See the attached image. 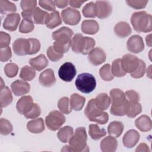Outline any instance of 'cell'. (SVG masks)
Masks as SVG:
<instances>
[{
	"mask_svg": "<svg viewBox=\"0 0 152 152\" xmlns=\"http://www.w3.org/2000/svg\"><path fill=\"white\" fill-rule=\"evenodd\" d=\"M74 34L73 31L66 27H62L53 31L52 34L55 40L53 47L59 53H66L71 45V38Z\"/></svg>",
	"mask_w": 152,
	"mask_h": 152,
	"instance_id": "obj_1",
	"label": "cell"
},
{
	"mask_svg": "<svg viewBox=\"0 0 152 152\" xmlns=\"http://www.w3.org/2000/svg\"><path fill=\"white\" fill-rule=\"evenodd\" d=\"M112 106L110 113L117 116L126 115L129 109V102L126 100L125 93L119 88H113L110 91Z\"/></svg>",
	"mask_w": 152,
	"mask_h": 152,
	"instance_id": "obj_2",
	"label": "cell"
},
{
	"mask_svg": "<svg viewBox=\"0 0 152 152\" xmlns=\"http://www.w3.org/2000/svg\"><path fill=\"white\" fill-rule=\"evenodd\" d=\"M96 45L95 40L89 37H84L81 33H77L71 40V48L73 52L83 55L88 54Z\"/></svg>",
	"mask_w": 152,
	"mask_h": 152,
	"instance_id": "obj_3",
	"label": "cell"
},
{
	"mask_svg": "<svg viewBox=\"0 0 152 152\" xmlns=\"http://www.w3.org/2000/svg\"><path fill=\"white\" fill-rule=\"evenodd\" d=\"M131 23L134 29L138 33H148L152 30L151 15L144 11L134 12L131 17Z\"/></svg>",
	"mask_w": 152,
	"mask_h": 152,
	"instance_id": "obj_4",
	"label": "cell"
},
{
	"mask_svg": "<svg viewBox=\"0 0 152 152\" xmlns=\"http://www.w3.org/2000/svg\"><path fill=\"white\" fill-rule=\"evenodd\" d=\"M84 114L90 121L103 125L108 122L109 116L107 112L99 109L96 105L94 99L88 101L84 110Z\"/></svg>",
	"mask_w": 152,
	"mask_h": 152,
	"instance_id": "obj_5",
	"label": "cell"
},
{
	"mask_svg": "<svg viewBox=\"0 0 152 152\" xmlns=\"http://www.w3.org/2000/svg\"><path fill=\"white\" fill-rule=\"evenodd\" d=\"M87 136L86 130L84 127H78L74 134L69 141V144L73 151H89L87 145Z\"/></svg>",
	"mask_w": 152,
	"mask_h": 152,
	"instance_id": "obj_6",
	"label": "cell"
},
{
	"mask_svg": "<svg viewBox=\"0 0 152 152\" xmlns=\"http://www.w3.org/2000/svg\"><path fill=\"white\" fill-rule=\"evenodd\" d=\"M76 88L80 91L88 94L92 92L96 87L94 77L89 73H82L78 75L75 81Z\"/></svg>",
	"mask_w": 152,
	"mask_h": 152,
	"instance_id": "obj_7",
	"label": "cell"
},
{
	"mask_svg": "<svg viewBox=\"0 0 152 152\" xmlns=\"http://www.w3.org/2000/svg\"><path fill=\"white\" fill-rule=\"evenodd\" d=\"M65 122V116L58 110L51 111L45 118V123L47 128L52 131L59 129Z\"/></svg>",
	"mask_w": 152,
	"mask_h": 152,
	"instance_id": "obj_8",
	"label": "cell"
},
{
	"mask_svg": "<svg viewBox=\"0 0 152 152\" xmlns=\"http://www.w3.org/2000/svg\"><path fill=\"white\" fill-rule=\"evenodd\" d=\"M76 74L77 71L74 65L69 62H66L62 64L58 71L59 78L65 82L71 81Z\"/></svg>",
	"mask_w": 152,
	"mask_h": 152,
	"instance_id": "obj_9",
	"label": "cell"
},
{
	"mask_svg": "<svg viewBox=\"0 0 152 152\" xmlns=\"http://www.w3.org/2000/svg\"><path fill=\"white\" fill-rule=\"evenodd\" d=\"M61 16L64 22L68 25L75 26L79 23L81 20L80 12L70 7L66 8L61 12Z\"/></svg>",
	"mask_w": 152,
	"mask_h": 152,
	"instance_id": "obj_10",
	"label": "cell"
},
{
	"mask_svg": "<svg viewBox=\"0 0 152 152\" xmlns=\"http://www.w3.org/2000/svg\"><path fill=\"white\" fill-rule=\"evenodd\" d=\"M140 59L131 54H125L121 59V65L122 69L126 73L134 72L139 65Z\"/></svg>",
	"mask_w": 152,
	"mask_h": 152,
	"instance_id": "obj_11",
	"label": "cell"
},
{
	"mask_svg": "<svg viewBox=\"0 0 152 152\" xmlns=\"http://www.w3.org/2000/svg\"><path fill=\"white\" fill-rule=\"evenodd\" d=\"M12 48L14 53L19 56L29 55L30 51V43L29 39L18 38L16 39L13 44Z\"/></svg>",
	"mask_w": 152,
	"mask_h": 152,
	"instance_id": "obj_12",
	"label": "cell"
},
{
	"mask_svg": "<svg viewBox=\"0 0 152 152\" xmlns=\"http://www.w3.org/2000/svg\"><path fill=\"white\" fill-rule=\"evenodd\" d=\"M128 50L134 53H139L144 49L142 38L139 35H133L128 40L126 43Z\"/></svg>",
	"mask_w": 152,
	"mask_h": 152,
	"instance_id": "obj_13",
	"label": "cell"
},
{
	"mask_svg": "<svg viewBox=\"0 0 152 152\" xmlns=\"http://www.w3.org/2000/svg\"><path fill=\"white\" fill-rule=\"evenodd\" d=\"M88 59L92 65L97 66L106 61V55L102 48L97 47L93 49L88 53Z\"/></svg>",
	"mask_w": 152,
	"mask_h": 152,
	"instance_id": "obj_14",
	"label": "cell"
},
{
	"mask_svg": "<svg viewBox=\"0 0 152 152\" xmlns=\"http://www.w3.org/2000/svg\"><path fill=\"white\" fill-rule=\"evenodd\" d=\"M96 5L97 8V17L100 19L109 17L112 12V7L110 2L107 1H97Z\"/></svg>",
	"mask_w": 152,
	"mask_h": 152,
	"instance_id": "obj_15",
	"label": "cell"
},
{
	"mask_svg": "<svg viewBox=\"0 0 152 152\" xmlns=\"http://www.w3.org/2000/svg\"><path fill=\"white\" fill-rule=\"evenodd\" d=\"M11 88L14 95L20 96L29 93L30 85L24 80H17L11 84Z\"/></svg>",
	"mask_w": 152,
	"mask_h": 152,
	"instance_id": "obj_16",
	"label": "cell"
},
{
	"mask_svg": "<svg viewBox=\"0 0 152 152\" xmlns=\"http://www.w3.org/2000/svg\"><path fill=\"white\" fill-rule=\"evenodd\" d=\"M40 84L45 87H50L53 86L56 83V78L54 72L52 69H47L43 71L39 75Z\"/></svg>",
	"mask_w": 152,
	"mask_h": 152,
	"instance_id": "obj_17",
	"label": "cell"
},
{
	"mask_svg": "<svg viewBox=\"0 0 152 152\" xmlns=\"http://www.w3.org/2000/svg\"><path fill=\"white\" fill-rule=\"evenodd\" d=\"M140 134L135 129L128 131L122 138L124 145L128 148L134 147L140 140Z\"/></svg>",
	"mask_w": 152,
	"mask_h": 152,
	"instance_id": "obj_18",
	"label": "cell"
},
{
	"mask_svg": "<svg viewBox=\"0 0 152 152\" xmlns=\"http://www.w3.org/2000/svg\"><path fill=\"white\" fill-rule=\"evenodd\" d=\"M20 21V16L18 13L7 15L3 23L4 28L10 31H15Z\"/></svg>",
	"mask_w": 152,
	"mask_h": 152,
	"instance_id": "obj_19",
	"label": "cell"
},
{
	"mask_svg": "<svg viewBox=\"0 0 152 152\" xmlns=\"http://www.w3.org/2000/svg\"><path fill=\"white\" fill-rule=\"evenodd\" d=\"M33 104V99L30 96H24L20 98L16 104L17 112L21 115H25Z\"/></svg>",
	"mask_w": 152,
	"mask_h": 152,
	"instance_id": "obj_20",
	"label": "cell"
},
{
	"mask_svg": "<svg viewBox=\"0 0 152 152\" xmlns=\"http://www.w3.org/2000/svg\"><path fill=\"white\" fill-rule=\"evenodd\" d=\"M118 147V141L115 137L107 136L100 142V148L103 152H114Z\"/></svg>",
	"mask_w": 152,
	"mask_h": 152,
	"instance_id": "obj_21",
	"label": "cell"
},
{
	"mask_svg": "<svg viewBox=\"0 0 152 152\" xmlns=\"http://www.w3.org/2000/svg\"><path fill=\"white\" fill-rule=\"evenodd\" d=\"M29 64L34 69L40 71L48 66L49 62L48 59L43 54H40L35 58L30 59Z\"/></svg>",
	"mask_w": 152,
	"mask_h": 152,
	"instance_id": "obj_22",
	"label": "cell"
},
{
	"mask_svg": "<svg viewBox=\"0 0 152 152\" xmlns=\"http://www.w3.org/2000/svg\"><path fill=\"white\" fill-rule=\"evenodd\" d=\"M27 128L28 131L33 134H40L45 130V124L42 118H36L27 122Z\"/></svg>",
	"mask_w": 152,
	"mask_h": 152,
	"instance_id": "obj_23",
	"label": "cell"
},
{
	"mask_svg": "<svg viewBox=\"0 0 152 152\" xmlns=\"http://www.w3.org/2000/svg\"><path fill=\"white\" fill-rule=\"evenodd\" d=\"M114 31L117 36L121 38H125L131 34V28L128 23L120 21L115 26Z\"/></svg>",
	"mask_w": 152,
	"mask_h": 152,
	"instance_id": "obj_24",
	"label": "cell"
},
{
	"mask_svg": "<svg viewBox=\"0 0 152 152\" xmlns=\"http://www.w3.org/2000/svg\"><path fill=\"white\" fill-rule=\"evenodd\" d=\"M99 30V24L94 20H84L81 24V30L85 34H94L98 32Z\"/></svg>",
	"mask_w": 152,
	"mask_h": 152,
	"instance_id": "obj_25",
	"label": "cell"
},
{
	"mask_svg": "<svg viewBox=\"0 0 152 152\" xmlns=\"http://www.w3.org/2000/svg\"><path fill=\"white\" fill-rule=\"evenodd\" d=\"M136 127L142 132H147L151 129L152 122L147 115H144L137 118L135 121Z\"/></svg>",
	"mask_w": 152,
	"mask_h": 152,
	"instance_id": "obj_26",
	"label": "cell"
},
{
	"mask_svg": "<svg viewBox=\"0 0 152 152\" xmlns=\"http://www.w3.org/2000/svg\"><path fill=\"white\" fill-rule=\"evenodd\" d=\"M61 23L62 19L61 18L60 14L59 12L56 11L49 14L45 22L46 26L50 29H52L59 26L61 24Z\"/></svg>",
	"mask_w": 152,
	"mask_h": 152,
	"instance_id": "obj_27",
	"label": "cell"
},
{
	"mask_svg": "<svg viewBox=\"0 0 152 152\" xmlns=\"http://www.w3.org/2000/svg\"><path fill=\"white\" fill-rule=\"evenodd\" d=\"M12 102V95L10 88L7 86L1 88L0 103L2 107H5L10 105Z\"/></svg>",
	"mask_w": 152,
	"mask_h": 152,
	"instance_id": "obj_28",
	"label": "cell"
},
{
	"mask_svg": "<svg viewBox=\"0 0 152 152\" xmlns=\"http://www.w3.org/2000/svg\"><path fill=\"white\" fill-rule=\"evenodd\" d=\"M94 102L96 106L102 110H104L108 109L109 107L111 99L109 96L104 93H100L97 95L96 99H94Z\"/></svg>",
	"mask_w": 152,
	"mask_h": 152,
	"instance_id": "obj_29",
	"label": "cell"
},
{
	"mask_svg": "<svg viewBox=\"0 0 152 152\" xmlns=\"http://www.w3.org/2000/svg\"><path fill=\"white\" fill-rule=\"evenodd\" d=\"M124 125L120 121H113L107 126L108 134L113 137H119L122 134Z\"/></svg>",
	"mask_w": 152,
	"mask_h": 152,
	"instance_id": "obj_30",
	"label": "cell"
},
{
	"mask_svg": "<svg viewBox=\"0 0 152 152\" xmlns=\"http://www.w3.org/2000/svg\"><path fill=\"white\" fill-rule=\"evenodd\" d=\"M86 99L77 93H74L71 96L70 106L72 109L75 111L81 110L85 104Z\"/></svg>",
	"mask_w": 152,
	"mask_h": 152,
	"instance_id": "obj_31",
	"label": "cell"
},
{
	"mask_svg": "<svg viewBox=\"0 0 152 152\" xmlns=\"http://www.w3.org/2000/svg\"><path fill=\"white\" fill-rule=\"evenodd\" d=\"M74 134L73 128L70 126H65L59 129L57 136L58 139L64 143L69 142L70 138Z\"/></svg>",
	"mask_w": 152,
	"mask_h": 152,
	"instance_id": "obj_32",
	"label": "cell"
},
{
	"mask_svg": "<svg viewBox=\"0 0 152 152\" xmlns=\"http://www.w3.org/2000/svg\"><path fill=\"white\" fill-rule=\"evenodd\" d=\"M88 128V134L94 140H99L106 135L105 129L100 128L97 124H90Z\"/></svg>",
	"mask_w": 152,
	"mask_h": 152,
	"instance_id": "obj_33",
	"label": "cell"
},
{
	"mask_svg": "<svg viewBox=\"0 0 152 152\" xmlns=\"http://www.w3.org/2000/svg\"><path fill=\"white\" fill-rule=\"evenodd\" d=\"M34 25L33 18L30 17H24L21 21L20 27L19 31L22 33H28L34 30Z\"/></svg>",
	"mask_w": 152,
	"mask_h": 152,
	"instance_id": "obj_34",
	"label": "cell"
},
{
	"mask_svg": "<svg viewBox=\"0 0 152 152\" xmlns=\"http://www.w3.org/2000/svg\"><path fill=\"white\" fill-rule=\"evenodd\" d=\"M82 12L86 18H94L97 15V8L94 2H90L83 8Z\"/></svg>",
	"mask_w": 152,
	"mask_h": 152,
	"instance_id": "obj_35",
	"label": "cell"
},
{
	"mask_svg": "<svg viewBox=\"0 0 152 152\" xmlns=\"http://www.w3.org/2000/svg\"><path fill=\"white\" fill-rule=\"evenodd\" d=\"M16 11L17 7L14 4L7 0H0V12L1 14L8 15L10 13L15 12Z\"/></svg>",
	"mask_w": 152,
	"mask_h": 152,
	"instance_id": "obj_36",
	"label": "cell"
},
{
	"mask_svg": "<svg viewBox=\"0 0 152 152\" xmlns=\"http://www.w3.org/2000/svg\"><path fill=\"white\" fill-rule=\"evenodd\" d=\"M36 75V71L32 67L26 65L21 68L20 73V77L24 81H30L35 78Z\"/></svg>",
	"mask_w": 152,
	"mask_h": 152,
	"instance_id": "obj_37",
	"label": "cell"
},
{
	"mask_svg": "<svg viewBox=\"0 0 152 152\" xmlns=\"http://www.w3.org/2000/svg\"><path fill=\"white\" fill-rule=\"evenodd\" d=\"M48 15L47 12L36 7L33 12L34 22L37 24H45Z\"/></svg>",
	"mask_w": 152,
	"mask_h": 152,
	"instance_id": "obj_38",
	"label": "cell"
},
{
	"mask_svg": "<svg viewBox=\"0 0 152 152\" xmlns=\"http://www.w3.org/2000/svg\"><path fill=\"white\" fill-rule=\"evenodd\" d=\"M111 71L113 75L116 77H122L125 76L126 73L122 69L121 65V59L118 58L112 62Z\"/></svg>",
	"mask_w": 152,
	"mask_h": 152,
	"instance_id": "obj_39",
	"label": "cell"
},
{
	"mask_svg": "<svg viewBox=\"0 0 152 152\" xmlns=\"http://www.w3.org/2000/svg\"><path fill=\"white\" fill-rule=\"evenodd\" d=\"M99 74L100 77L106 81H110L114 78L111 71V66L109 64H104L99 69Z\"/></svg>",
	"mask_w": 152,
	"mask_h": 152,
	"instance_id": "obj_40",
	"label": "cell"
},
{
	"mask_svg": "<svg viewBox=\"0 0 152 152\" xmlns=\"http://www.w3.org/2000/svg\"><path fill=\"white\" fill-rule=\"evenodd\" d=\"M58 107L62 113L65 114H69L72 111V108L70 106L69 99L67 97H63L61 98L58 102Z\"/></svg>",
	"mask_w": 152,
	"mask_h": 152,
	"instance_id": "obj_41",
	"label": "cell"
},
{
	"mask_svg": "<svg viewBox=\"0 0 152 152\" xmlns=\"http://www.w3.org/2000/svg\"><path fill=\"white\" fill-rule=\"evenodd\" d=\"M12 131V125L7 119L1 118L0 119V133L3 135L10 134Z\"/></svg>",
	"mask_w": 152,
	"mask_h": 152,
	"instance_id": "obj_42",
	"label": "cell"
},
{
	"mask_svg": "<svg viewBox=\"0 0 152 152\" xmlns=\"http://www.w3.org/2000/svg\"><path fill=\"white\" fill-rule=\"evenodd\" d=\"M142 111V107L140 103H129V107L126 115L128 118H133L140 114Z\"/></svg>",
	"mask_w": 152,
	"mask_h": 152,
	"instance_id": "obj_43",
	"label": "cell"
},
{
	"mask_svg": "<svg viewBox=\"0 0 152 152\" xmlns=\"http://www.w3.org/2000/svg\"><path fill=\"white\" fill-rule=\"evenodd\" d=\"M18 71V66L14 63H8L4 66V72L9 78L15 77Z\"/></svg>",
	"mask_w": 152,
	"mask_h": 152,
	"instance_id": "obj_44",
	"label": "cell"
},
{
	"mask_svg": "<svg viewBox=\"0 0 152 152\" xmlns=\"http://www.w3.org/2000/svg\"><path fill=\"white\" fill-rule=\"evenodd\" d=\"M41 114V109L37 103L33 104L29 110L24 115V116L27 119H34L39 116Z\"/></svg>",
	"mask_w": 152,
	"mask_h": 152,
	"instance_id": "obj_45",
	"label": "cell"
},
{
	"mask_svg": "<svg viewBox=\"0 0 152 152\" xmlns=\"http://www.w3.org/2000/svg\"><path fill=\"white\" fill-rule=\"evenodd\" d=\"M145 70H146V65L145 62L143 61L140 59L139 65L138 68L134 72L131 73V76L134 78H141L144 75Z\"/></svg>",
	"mask_w": 152,
	"mask_h": 152,
	"instance_id": "obj_46",
	"label": "cell"
},
{
	"mask_svg": "<svg viewBox=\"0 0 152 152\" xmlns=\"http://www.w3.org/2000/svg\"><path fill=\"white\" fill-rule=\"evenodd\" d=\"M37 5V1H26L22 0L20 2L21 9L24 12H33L36 9Z\"/></svg>",
	"mask_w": 152,
	"mask_h": 152,
	"instance_id": "obj_47",
	"label": "cell"
},
{
	"mask_svg": "<svg viewBox=\"0 0 152 152\" xmlns=\"http://www.w3.org/2000/svg\"><path fill=\"white\" fill-rule=\"evenodd\" d=\"M47 55L49 59L52 62H56L62 58L64 54L56 51L53 46H50L47 49Z\"/></svg>",
	"mask_w": 152,
	"mask_h": 152,
	"instance_id": "obj_48",
	"label": "cell"
},
{
	"mask_svg": "<svg viewBox=\"0 0 152 152\" xmlns=\"http://www.w3.org/2000/svg\"><path fill=\"white\" fill-rule=\"evenodd\" d=\"M148 1L147 0H126V3L129 7L137 9H142L146 7V5L148 3Z\"/></svg>",
	"mask_w": 152,
	"mask_h": 152,
	"instance_id": "obj_49",
	"label": "cell"
},
{
	"mask_svg": "<svg viewBox=\"0 0 152 152\" xmlns=\"http://www.w3.org/2000/svg\"><path fill=\"white\" fill-rule=\"evenodd\" d=\"M125 95L126 100L129 103H138L140 100V95L135 90H130L125 91Z\"/></svg>",
	"mask_w": 152,
	"mask_h": 152,
	"instance_id": "obj_50",
	"label": "cell"
},
{
	"mask_svg": "<svg viewBox=\"0 0 152 152\" xmlns=\"http://www.w3.org/2000/svg\"><path fill=\"white\" fill-rule=\"evenodd\" d=\"M11 56L12 53L10 46L0 49V61L1 62H6L8 61Z\"/></svg>",
	"mask_w": 152,
	"mask_h": 152,
	"instance_id": "obj_51",
	"label": "cell"
},
{
	"mask_svg": "<svg viewBox=\"0 0 152 152\" xmlns=\"http://www.w3.org/2000/svg\"><path fill=\"white\" fill-rule=\"evenodd\" d=\"M30 43V51L29 55L36 54L40 49V43L39 40L34 38H29Z\"/></svg>",
	"mask_w": 152,
	"mask_h": 152,
	"instance_id": "obj_52",
	"label": "cell"
},
{
	"mask_svg": "<svg viewBox=\"0 0 152 152\" xmlns=\"http://www.w3.org/2000/svg\"><path fill=\"white\" fill-rule=\"evenodd\" d=\"M11 37L10 34L4 31L0 33V49L5 48L8 46L10 43Z\"/></svg>",
	"mask_w": 152,
	"mask_h": 152,
	"instance_id": "obj_53",
	"label": "cell"
},
{
	"mask_svg": "<svg viewBox=\"0 0 152 152\" xmlns=\"http://www.w3.org/2000/svg\"><path fill=\"white\" fill-rule=\"evenodd\" d=\"M39 4L45 10L53 12L55 11V4L53 1H39Z\"/></svg>",
	"mask_w": 152,
	"mask_h": 152,
	"instance_id": "obj_54",
	"label": "cell"
},
{
	"mask_svg": "<svg viewBox=\"0 0 152 152\" xmlns=\"http://www.w3.org/2000/svg\"><path fill=\"white\" fill-rule=\"evenodd\" d=\"M86 1H78V0H71L69 1V4L74 8H80L81 6L82 5V4L83 3H84Z\"/></svg>",
	"mask_w": 152,
	"mask_h": 152,
	"instance_id": "obj_55",
	"label": "cell"
},
{
	"mask_svg": "<svg viewBox=\"0 0 152 152\" xmlns=\"http://www.w3.org/2000/svg\"><path fill=\"white\" fill-rule=\"evenodd\" d=\"M150 149L148 146L145 143H140L138 147H137L135 151H150Z\"/></svg>",
	"mask_w": 152,
	"mask_h": 152,
	"instance_id": "obj_56",
	"label": "cell"
},
{
	"mask_svg": "<svg viewBox=\"0 0 152 152\" xmlns=\"http://www.w3.org/2000/svg\"><path fill=\"white\" fill-rule=\"evenodd\" d=\"M54 2H55V5L57 6L59 8H65L69 4V1L68 0H65V1H55Z\"/></svg>",
	"mask_w": 152,
	"mask_h": 152,
	"instance_id": "obj_57",
	"label": "cell"
},
{
	"mask_svg": "<svg viewBox=\"0 0 152 152\" xmlns=\"http://www.w3.org/2000/svg\"><path fill=\"white\" fill-rule=\"evenodd\" d=\"M151 34H150L149 35L145 37V41H146V43L148 46H151Z\"/></svg>",
	"mask_w": 152,
	"mask_h": 152,
	"instance_id": "obj_58",
	"label": "cell"
}]
</instances>
